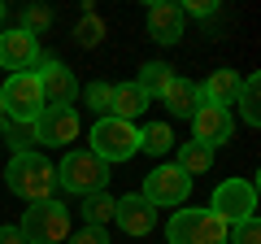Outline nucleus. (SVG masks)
Segmentation results:
<instances>
[{
	"label": "nucleus",
	"mask_w": 261,
	"mask_h": 244,
	"mask_svg": "<svg viewBox=\"0 0 261 244\" xmlns=\"http://www.w3.org/2000/svg\"><path fill=\"white\" fill-rule=\"evenodd\" d=\"M5 183L27 205H39V201H53V192H57V166L44 153H31V149L13 153V161L5 166Z\"/></svg>",
	"instance_id": "f257e3e1"
},
{
	"label": "nucleus",
	"mask_w": 261,
	"mask_h": 244,
	"mask_svg": "<svg viewBox=\"0 0 261 244\" xmlns=\"http://www.w3.org/2000/svg\"><path fill=\"white\" fill-rule=\"evenodd\" d=\"M170 244H231V223L214 209H178L166 223Z\"/></svg>",
	"instance_id": "f03ea898"
},
{
	"label": "nucleus",
	"mask_w": 261,
	"mask_h": 244,
	"mask_svg": "<svg viewBox=\"0 0 261 244\" xmlns=\"http://www.w3.org/2000/svg\"><path fill=\"white\" fill-rule=\"evenodd\" d=\"M57 188L79 192V197L105 192V188H109V166H105V161L96 157V153L74 149V153H65V157H61V166H57Z\"/></svg>",
	"instance_id": "7ed1b4c3"
},
{
	"label": "nucleus",
	"mask_w": 261,
	"mask_h": 244,
	"mask_svg": "<svg viewBox=\"0 0 261 244\" xmlns=\"http://www.w3.org/2000/svg\"><path fill=\"white\" fill-rule=\"evenodd\" d=\"M87 153H96L105 166H113V161H130L135 153H140V127H135V122H118V118H96L92 149H87Z\"/></svg>",
	"instance_id": "20e7f679"
},
{
	"label": "nucleus",
	"mask_w": 261,
	"mask_h": 244,
	"mask_svg": "<svg viewBox=\"0 0 261 244\" xmlns=\"http://www.w3.org/2000/svg\"><path fill=\"white\" fill-rule=\"evenodd\" d=\"M18 231L27 235V244H65L70 240V214L61 201H39V205H27V218Z\"/></svg>",
	"instance_id": "39448f33"
},
{
	"label": "nucleus",
	"mask_w": 261,
	"mask_h": 244,
	"mask_svg": "<svg viewBox=\"0 0 261 244\" xmlns=\"http://www.w3.org/2000/svg\"><path fill=\"white\" fill-rule=\"evenodd\" d=\"M0 96H5V118H13V122H35L44 113V92H39L35 70L9 75V83L0 87Z\"/></svg>",
	"instance_id": "423d86ee"
},
{
	"label": "nucleus",
	"mask_w": 261,
	"mask_h": 244,
	"mask_svg": "<svg viewBox=\"0 0 261 244\" xmlns=\"http://www.w3.org/2000/svg\"><path fill=\"white\" fill-rule=\"evenodd\" d=\"M187 192H192V179H187L178 166L166 161V166H157V170L144 175V192H140V197L148 201L152 209H170V205H183Z\"/></svg>",
	"instance_id": "0eeeda50"
},
{
	"label": "nucleus",
	"mask_w": 261,
	"mask_h": 244,
	"mask_svg": "<svg viewBox=\"0 0 261 244\" xmlns=\"http://www.w3.org/2000/svg\"><path fill=\"white\" fill-rule=\"evenodd\" d=\"M209 209L222 214L231 227L244 223V218H257V183H252V179H226V183H218Z\"/></svg>",
	"instance_id": "6e6552de"
},
{
	"label": "nucleus",
	"mask_w": 261,
	"mask_h": 244,
	"mask_svg": "<svg viewBox=\"0 0 261 244\" xmlns=\"http://www.w3.org/2000/svg\"><path fill=\"white\" fill-rule=\"evenodd\" d=\"M35 75H39V92H44V109H74L79 79L65 61H44V70H35Z\"/></svg>",
	"instance_id": "1a4fd4ad"
},
{
	"label": "nucleus",
	"mask_w": 261,
	"mask_h": 244,
	"mask_svg": "<svg viewBox=\"0 0 261 244\" xmlns=\"http://www.w3.org/2000/svg\"><path fill=\"white\" fill-rule=\"evenodd\" d=\"M231 131H235L231 109H222V105H205V101L196 105V113H192V140H196V144L218 149V144L231 140Z\"/></svg>",
	"instance_id": "9d476101"
},
{
	"label": "nucleus",
	"mask_w": 261,
	"mask_h": 244,
	"mask_svg": "<svg viewBox=\"0 0 261 244\" xmlns=\"http://www.w3.org/2000/svg\"><path fill=\"white\" fill-rule=\"evenodd\" d=\"M70 140H79V113L74 109H44L35 118V144L61 149Z\"/></svg>",
	"instance_id": "9b49d317"
},
{
	"label": "nucleus",
	"mask_w": 261,
	"mask_h": 244,
	"mask_svg": "<svg viewBox=\"0 0 261 244\" xmlns=\"http://www.w3.org/2000/svg\"><path fill=\"white\" fill-rule=\"evenodd\" d=\"M39 39L35 35H27L22 27H13V31H0V66H9L13 75L18 70H31L39 61Z\"/></svg>",
	"instance_id": "f8f14e48"
},
{
	"label": "nucleus",
	"mask_w": 261,
	"mask_h": 244,
	"mask_svg": "<svg viewBox=\"0 0 261 244\" xmlns=\"http://www.w3.org/2000/svg\"><path fill=\"white\" fill-rule=\"evenodd\" d=\"M113 223H118L126 235H148L152 227H157V209H152L140 192H130V197H118V205H113Z\"/></svg>",
	"instance_id": "ddd939ff"
},
{
	"label": "nucleus",
	"mask_w": 261,
	"mask_h": 244,
	"mask_svg": "<svg viewBox=\"0 0 261 244\" xmlns=\"http://www.w3.org/2000/svg\"><path fill=\"white\" fill-rule=\"evenodd\" d=\"M148 35L157 44H178L183 39V9L170 5V0H157L148 9Z\"/></svg>",
	"instance_id": "4468645a"
},
{
	"label": "nucleus",
	"mask_w": 261,
	"mask_h": 244,
	"mask_svg": "<svg viewBox=\"0 0 261 244\" xmlns=\"http://www.w3.org/2000/svg\"><path fill=\"white\" fill-rule=\"evenodd\" d=\"M240 79H244V75H235V70H214V75L200 83V101H205V105H222V109H231L235 96H240Z\"/></svg>",
	"instance_id": "2eb2a0df"
},
{
	"label": "nucleus",
	"mask_w": 261,
	"mask_h": 244,
	"mask_svg": "<svg viewBox=\"0 0 261 244\" xmlns=\"http://www.w3.org/2000/svg\"><path fill=\"white\" fill-rule=\"evenodd\" d=\"M144 109H148V96H144L140 83H118V87H113L109 118H118V122H135Z\"/></svg>",
	"instance_id": "dca6fc26"
},
{
	"label": "nucleus",
	"mask_w": 261,
	"mask_h": 244,
	"mask_svg": "<svg viewBox=\"0 0 261 244\" xmlns=\"http://www.w3.org/2000/svg\"><path fill=\"white\" fill-rule=\"evenodd\" d=\"M161 101L170 105V113H178V118H192L196 105H200V83H192V79H174V83L166 87V96Z\"/></svg>",
	"instance_id": "f3484780"
},
{
	"label": "nucleus",
	"mask_w": 261,
	"mask_h": 244,
	"mask_svg": "<svg viewBox=\"0 0 261 244\" xmlns=\"http://www.w3.org/2000/svg\"><path fill=\"white\" fill-rule=\"evenodd\" d=\"M240 113H244V122L248 127H261V79L257 75H244L240 79Z\"/></svg>",
	"instance_id": "a211bd4d"
},
{
	"label": "nucleus",
	"mask_w": 261,
	"mask_h": 244,
	"mask_svg": "<svg viewBox=\"0 0 261 244\" xmlns=\"http://www.w3.org/2000/svg\"><path fill=\"white\" fill-rule=\"evenodd\" d=\"M174 83V70L166 66V61H144L140 66V87H144V96H166V87Z\"/></svg>",
	"instance_id": "6ab92c4d"
},
{
	"label": "nucleus",
	"mask_w": 261,
	"mask_h": 244,
	"mask_svg": "<svg viewBox=\"0 0 261 244\" xmlns=\"http://www.w3.org/2000/svg\"><path fill=\"white\" fill-rule=\"evenodd\" d=\"M178 170H183L187 179L192 175H205L209 166H214V149H205V144H196V140H187L183 149H178V161H174Z\"/></svg>",
	"instance_id": "aec40b11"
},
{
	"label": "nucleus",
	"mask_w": 261,
	"mask_h": 244,
	"mask_svg": "<svg viewBox=\"0 0 261 244\" xmlns=\"http://www.w3.org/2000/svg\"><path fill=\"white\" fill-rule=\"evenodd\" d=\"M140 149L152 153V157H166V153L174 149V131H170L166 122H152V127H144V131H140Z\"/></svg>",
	"instance_id": "412c9836"
},
{
	"label": "nucleus",
	"mask_w": 261,
	"mask_h": 244,
	"mask_svg": "<svg viewBox=\"0 0 261 244\" xmlns=\"http://www.w3.org/2000/svg\"><path fill=\"white\" fill-rule=\"evenodd\" d=\"M0 144H13V153H27L31 144H35V122L5 118V122H0Z\"/></svg>",
	"instance_id": "4be33fe9"
},
{
	"label": "nucleus",
	"mask_w": 261,
	"mask_h": 244,
	"mask_svg": "<svg viewBox=\"0 0 261 244\" xmlns=\"http://www.w3.org/2000/svg\"><path fill=\"white\" fill-rule=\"evenodd\" d=\"M113 205H118V201H113L109 192H92V197L83 201V218H87V227H105V223H113Z\"/></svg>",
	"instance_id": "5701e85b"
},
{
	"label": "nucleus",
	"mask_w": 261,
	"mask_h": 244,
	"mask_svg": "<svg viewBox=\"0 0 261 244\" xmlns=\"http://www.w3.org/2000/svg\"><path fill=\"white\" fill-rule=\"evenodd\" d=\"M74 39H79V44H83V48H96V44H100V39H105V22L96 18L92 9H87V13H83V22H79V27H74Z\"/></svg>",
	"instance_id": "b1692460"
},
{
	"label": "nucleus",
	"mask_w": 261,
	"mask_h": 244,
	"mask_svg": "<svg viewBox=\"0 0 261 244\" xmlns=\"http://www.w3.org/2000/svg\"><path fill=\"white\" fill-rule=\"evenodd\" d=\"M87 105H92L96 113H105V118H109V101H113V83H100V79H96V83H87Z\"/></svg>",
	"instance_id": "393cba45"
},
{
	"label": "nucleus",
	"mask_w": 261,
	"mask_h": 244,
	"mask_svg": "<svg viewBox=\"0 0 261 244\" xmlns=\"http://www.w3.org/2000/svg\"><path fill=\"white\" fill-rule=\"evenodd\" d=\"M48 22H53V13H48L44 5H31V9L22 13V31L35 35V39H39V31H48Z\"/></svg>",
	"instance_id": "a878e982"
},
{
	"label": "nucleus",
	"mask_w": 261,
	"mask_h": 244,
	"mask_svg": "<svg viewBox=\"0 0 261 244\" xmlns=\"http://www.w3.org/2000/svg\"><path fill=\"white\" fill-rule=\"evenodd\" d=\"M231 231H235V244H261V231H257V218H244V223H235Z\"/></svg>",
	"instance_id": "bb28decb"
},
{
	"label": "nucleus",
	"mask_w": 261,
	"mask_h": 244,
	"mask_svg": "<svg viewBox=\"0 0 261 244\" xmlns=\"http://www.w3.org/2000/svg\"><path fill=\"white\" fill-rule=\"evenodd\" d=\"M70 244H109V235H105V227H83L79 235H70Z\"/></svg>",
	"instance_id": "cd10ccee"
},
{
	"label": "nucleus",
	"mask_w": 261,
	"mask_h": 244,
	"mask_svg": "<svg viewBox=\"0 0 261 244\" xmlns=\"http://www.w3.org/2000/svg\"><path fill=\"white\" fill-rule=\"evenodd\" d=\"M178 9H183V18H187V13H192V18H209L218 5H209V0H187V5H178Z\"/></svg>",
	"instance_id": "c85d7f7f"
},
{
	"label": "nucleus",
	"mask_w": 261,
	"mask_h": 244,
	"mask_svg": "<svg viewBox=\"0 0 261 244\" xmlns=\"http://www.w3.org/2000/svg\"><path fill=\"white\" fill-rule=\"evenodd\" d=\"M0 244H27V235L18 227H0Z\"/></svg>",
	"instance_id": "c756f323"
},
{
	"label": "nucleus",
	"mask_w": 261,
	"mask_h": 244,
	"mask_svg": "<svg viewBox=\"0 0 261 244\" xmlns=\"http://www.w3.org/2000/svg\"><path fill=\"white\" fill-rule=\"evenodd\" d=\"M0 122H5V96H0Z\"/></svg>",
	"instance_id": "7c9ffc66"
},
{
	"label": "nucleus",
	"mask_w": 261,
	"mask_h": 244,
	"mask_svg": "<svg viewBox=\"0 0 261 244\" xmlns=\"http://www.w3.org/2000/svg\"><path fill=\"white\" fill-rule=\"evenodd\" d=\"M5 13H9V9H5V5H0V22H5Z\"/></svg>",
	"instance_id": "2f4dec72"
}]
</instances>
